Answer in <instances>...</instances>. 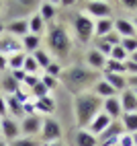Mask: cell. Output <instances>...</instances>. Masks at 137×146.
Instances as JSON below:
<instances>
[{
  "instance_id": "1",
  "label": "cell",
  "mask_w": 137,
  "mask_h": 146,
  "mask_svg": "<svg viewBox=\"0 0 137 146\" xmlns=\"http://www.w3.org/2000/svg\"><path fill=\"white\" fill-rule=\"evenodd\" d=\"M100 111H102V99H98L94 93H80L74 97V115L80 130H86Z\"/></svg>"
},
{
  "instance_id": "2",
  "label": "cell",
  "mask_w": 137,
  "mask_h": 146,
  "mask_svg": "<svg viewBox=\"0 0 137 146\" xmlns=\"http://www.w3.org/2000/svg\"><path fill=\"white\" fill-rule=\"evenodd\" d=\"M60 78H64V84L76 97L80 93H86L88 86H94L98 82V74L94 70H90V68H84V66H72V68H68V70L62 72Z\"/></svg>"
},
{
  "instance_id": "3",
  "label": "cell",
  "mask_w": 137,
  "mask_h": 146,
  "mask_svg": "<svg viewBox=\"0 0 137 146\" xmlns=\"http://www.w3.org/2000/svg\"><path fill=\"white\" fill-rule=\"evenodd\" d=\"M47 47H49V52L57 60H64V58L70 56L72 37H70V31H68L62 23H55V25H51L47 29Z\"/></svg>"
},
{
  "instance_id": "4",
  "label": "cell",
  "mask_w": 137,
  "mask_h": 146,
  "mask_svg": "<svg viewBox=\"0 0 137 146\" xmlns=\"http://www.w3.org/2000/svg\"><path fill=\"white\" fill-rule=\"evenodd\" d=\"M72 27H74L76 37L82 43H88L94 37V21L86 13H76L72 17Z\"/></svg>"
},
{
  "instance_id": "5",
  "label": "cell",
  "mask_w": 137,
  "mask_h": 146,
  "mask_svg": "<svg viewBox=\"0 0 137 146\" xmlns=\"http://www.w3.org/2000/svg\"><path fill=\"white\" fill-rule=\"evenodd\" d=\"M86 15L92 19V21H98V19H113V4L102 2V0H90V2L84 4Z\"/></svg>"
},
{
  "instance_id": "6",
  "label": "cell",
  "mask_w": 137,
  "mask_h": 146,
  "mask_svg": "<svg viewBox=\"0 0 137 146\" xmlns=\"http://www.w3.org/2000/svg\"><path fill=\"white\" fill-rule=\"evenodd\" d=\"M39 136H41V140H43L45 144H49V142H60L62 136H64L60 121L53 119V117H45V119H43V125H41V134H39Z\"/></svg>"
},
{
  "instance_id": "7",
  "label": "cell",
  "mask_w": 137,
  "mask_h": 146,
  "mask_svg": "<svg viewBox=\"0 0 137 146\" xmlns=\"http://www.w3.org/2000/svg\"><path fill=\"white\" fill-rule=\"evenodd\" d=\"M125 134L121 121H113L100 136H98V146H119V138Z\"/></svg>"
},
{
  "instance_id": "8",
  "label": "cell",
  "mask_w": 137,
  "mask_h": 146,
  "mask_svg": "<svg viewBox=\"0 0 137 146\" xmlns=\"http://www.w3.org/2000/svg\"><path fill=\"white\" fill-rule=\"evenodd\" d=\"M21 123V134L27 138H35L37 134H41V125H43V117L41 115H25V117L18 121Z\"/></svg>"
},
{
  "instance_id": "9",
  "label": "cell",
  "mask_w": 137,
  "mask_h": 146,
  "mask_svg": "<svg viewBox=\"0 0 137 146\" xmlns=\"http://www.w3.org/2000/svg\"><path fill=\"white\" fill-rule=\"evenodd\" d=\"M102 113H106L113 121H119L123 115V107L119 101V95L117 97H109V99H102Z\"/></svg>"
},
{
  "instance_id": "10",
  "label": "cell",
  "mask_w": 137,
  "mask_h": 146,
  "mask_svg": "<svg viewBox=\"0 0 137 146\" xmlns=\"http://www.w3.org/2000/svg\"><path fill=\"white\" fill-rule=\"evenodd\" d=\"M0 125H2V134H4V138L6 140H16V138H21V123H18L14 117H2L0 119Z\"/></svg>"
},
{
  "instance_id": "11",
  "label": "cell",
  "mask_w": 137,
  "mask_h": 146,
  "mask_svg": "<svg viewBox=\"0 0 137 146\" xmlns=\"http://www.w3.org/2000/svg\"><path fill=\"white\" fill-rule=\"evenodd\" d=\"M16 52H23L21 39H16V37H12V35L0 37V54H2L4 58L12 56V54H16Z\"/></svg>"
},
{
  "instance_id": "12",
  "label": "cell",
  "mask_w": 137,
  "mask_h": 146,
  "mask_svg": "<svg viewBox=\"0 0 137 146\" xmlns=\"http://www.w3.org/2000/svg\"><path fill=\"white\" fill-rule=\"evenodd\" d=\"M115 33L121 37V39H125V37H137V29L133 25L131 19H115Z\"/></svg>"
},
{
  "instance_id": "13",
  "label": "cell",
  "mask_w": 137,
  "mask_h": 146,
  "mask_svg": "<svg viewBox=\"0 0 137 146\" xmlns=\"http://www.w3.org/2000/svg\"><path fill=\"white\" fill-rule=\"evenodd\" d=\"M6 35H12L16 39H23L29 35V19H14L6 25Z\"/></svg>"
},
{
  "instance_id": "14",
  "label": "cell",
  "mask_w": 137,
  "mask_h": 146,
  "mask_svg": "<svg viewBox=\"0 0 137 146\" xmlns=\"http://www.w3.org/2000/svg\"><path fill=\"white\" fill-rule=\"evenodd\" d=\"M111 123H113V119H111L106 113H102V111H100V113H98V115H96V117L90 121V125H88L86 130L90 132V134H94L96 138H98V136H100V134H102L106 128H109Z\"/></svg>"
},
{
  "instance_id": "15",
  "label": "cell",
  "mask_w": 137,
  "mask_h": 146,
  "mask_svg": "<svg viewBox=\"0 0 137 146\" xmlns=\"http://www.w3.org/2000/svg\"><path fill=\"white\" fill-rule=\"evenodd\" d=\"M106 60H109V58H104L98 50H94V47H92V50H88V54H86V64H88V68L94 70V72L104 70Z\"/></svg>"
},
{
  "instance_id": "16",
  "label": "cell",
  "mask_w": 137,
  "mask_h": 146,
  "mask_svg": "<svg viewBox=\"0 0 137 146\" xmlns=\"http://www.w3.org/2000/svg\"><path fill=\"white\" fill-rule=\"evenodd\" d=\"M119 101L123 107V113H137V97L131 89H125L119 95Z\"/></svg>"
},
{
  "instance_id": "17",
  "label": "cell",
  "mask_w": 137,
  "mask_h": 146,
  "mask_svg": "<svg viewBox=\"0 0 137 146\" xmlns=\"http://www.w3.org/2000/svg\"><path fill=\"white\" fill-rule=\"evenodd\" d=\"M21 45H23V52L27 56H31V54H35V52L41 50V37L29 33V35H25L23 39H21Z\"/></svg>"
},
{
  "instance_id": "18",
  "label": "cell",
  "mask_w": 137,
  "mask_h": 146,
  "mask_svg": "<svg viewBox=\"0 0 137 146\" xmlns=\"http://www.w3.org/2000/svg\"><path fill=\"white\" fill-rule=\"evenodd\" d=\"M35 111H41L45 117H49V115L55 111V101L51 95L43 97V99H35Z\"/></svg>"
},
{
  "instance_id": "19",
  "label": "cell",
  "mask_w": 137,
  "mask_h": 146,
  "mask_svg": "<svg viewBox=\"0 0 137 146\" xmlns=\"http://www.w3.org/2000/svg\"><path fill=\"white\" fill-rule=\"evenodd\" d=\"M113 29H115V21H113V19H98V21H94V35L98 37V39L106 37Z\"/></svg>"
},
{
  "instance_id": "20",
  "label": "cell",
  "mask_w": 137,
  "mask_h": 146,
  "mask_svg": "<svg viewBox=\"0 0 137 146\" xmlns=\"http://www.w3.org/2000/svg\"><path fill=\"white\" fill-rule=\"evenodd\" d=\"M92 93L98 97V99H109V97H117V91L113 89V86L109 84V82H104L102 78L96 82L94 86H92Z\"/></svg>"
},
{
  "instance_id": "21",
  "label": "cell",
  "mask_w": 137,
  "mask_h": 146,
  "mask_svg": "<svg viewBox=\"0 0 137 146\" xmlns=\"http://www.w3.org/2000/svg\"><path fill=\"white\" fill-rule=\"evenodd\" d=\"M102 80L109 82L117 93H123V91L127 89V80H125L123 74H106V72H104V74H102Z\"/></svg>"
},
{
  "instance_id": "22",
  "label": "cell",
  "mask_w": 137,
  "mask_h": 146,
  "mask_svg": "<svg viewBox=\"0 0 137 146\" xmlns=\"http://www.w3.org/2000/svg\"><path fill=\"white\" fill-rule=\"evenodd\" d=\"M57 15V4L55 2H41L39 4V17L43 19L45 23H51Z\"/></svg>"
},
{
  "instance_id": "23",
  "label": "cell",
  "mask_w": 137,
  "mask_h": 146,
  "mask_svg": "<svg viewBox=\"0 0 137 146\" xmlns=\"http://www.w3.org/2000/svg\"><path fill=\"white\" fill-rule=\"evenodd\" d=\"M76 144L78 146H98V138L88 130H78L76 134Z\"/></svg>"
},
{
  "instance_id": "24",
  "label": "cell",
  "mask_w": 137,
  "mask_h": 146,
  "mask_svg": "<svg viewBox=\"0 0 137 146\" xmlns=\"http://www.w3.org/2000/svg\"><path fill=\"white\" fill-rule=\"evenodd\" d=\"M119 121L127 134H137V113H123Z\"/></svg>"
},
{
  "instance_id": "25",
  "label": "cell",
  "mask_w": 137,
  "mask_h": 146,
  "mask_svg": "<svg viewBox=\"0 0 137 146\" xmlns=\"http://www.w3.org/2000/svg\"><path fill=\"white\" fill-rule=\"evenodd\" d=\"M45 27H47V23L39 17V13L31 15V19H29V33L31 35H41L45 31Z\"/></svg>"
},
{
  "instance_id": "26",
  "label": "cell",
  "mask_w": 137,
  "mask_h": 146,
  "mask_svg": "<svg viewBox=\"0 0 137 146\" xmlns=\"http://www.w3.org/2000/svg\"><path fill=\"white\" fill-rule=\"evenodd\" d=\"M25 58H27L25 52H16V54H12V56H8V58H6V68H10V72H14V70H23Z\"/></svg>"
},
{
  "instance_id": "27",
  "label": "cell",
  "mask_w": 137,
  "mask_h": 146,
  "mask_svg": "<svg viewBox=\"0 0 137 146\" xmlns=\"http://www.w3.org/2000/svg\"><path fill=\"white\" fill-rule=\"evenodd\" d=\"M6 109H8V113H10V117H25V113H23V103L21 101H16L14 97L10 95V97H6Z\"/></svg>"
},
{
  "instance_id": "28",
  "label": "cell",
  "mask_w": 137,
  "mask_h": 146,
  "mask_svg": "<svg viewBox=\"0 0 137 146\" xmlns=\"http://www.w3.org/2000/svg\"><path fill=\"white\" fill-rule=\"evenodd\" d=\"M33 58H35V62H37V66L41 68V70H47V66H49L53 60H51V56L47 54L45 50H39V52H35V54H31Z\"/></svg>"
},
{
  "instance_id": "29",
  "label": "cell",
  "mask_w": 137,
  "mask_h": 146,
  "mask_svg": "<svg viewBox=\"0 0 137 146\" xmlns=\"http://www.w3.org/2000/svg\"><path fill=\"white\" fill-rule=\"evenodd\" d=\"M104 72L106 74H123L125 76V62H115V60H106V66H104Z\"/></svg>"
},
{
  "instance_id": "30",
  "label": "cell",
  "mask_w": 137,
  "mask_h": 146,
  "mask_svg": "<svg viewBox=\"0 0 137 146\" xmlns=\"http://www.w3.org/2000/svg\"><path fill=\"white\" fill-rule=\"evenodd\" d=\"M2 89L6 91V93H10V95H14L18 89H21V84H18L14 78H12V76L10 74H8V76H4V80H2Z\"/></svg>"
},
{
  "instance_id": "31",
  "label": "cell",
  "mask_w": 137,
  "mask_h": 146,
  "mask_svg": "<svg viewBox=\"0 0 137 146\" xmlns=\"http://www.w3.org/2000/svg\"><path fill=\"white\" fill-rule=\"evenodd\" d=\"M119 45L127 52V56H131L133 52H137V37H125V39H121Z\"/></svg>"
},
{
  "instance_id": "32",
  "label": "cell",
  "mask_w": 137,
  "mask_h": 146,
  "mask_svg": "<svg viewBox=\"0 0 137 146\" xmlns=\"http://www.w3.org/2000/svg\"><path fill=\"white\" fill-rule=\"evenodd\" d=\"M23 70H25L27 74H37L41 68L37 66V62H35L33 56H27V58H25V64H23Z\"/></svg>"
},
{
  "instance_id": "33",
  "label": "cell",
  "mask_w": 137,
  "mask_h": 146,
  "mask_svg": "<svg viewBox=\"0 0 137 146\" xmlns=\"http://www.w3.org/2000/svg\"><path fill=\"white\" fill-rule=\"evenodd\" d=\"M109 58H111V60H115V62H125V60H127V58H129V56H127V52L123 50L121 45H115Z\"/></svg>"
},
{
  "instance_id": "34",
  "label": "cell",
  "mask_w": 137,
  "mask_h": 146,
  "mask_svg": "<svg viewBox=\"0 0 137 146\" xmlns=\"http://www.w3.org/2000/svg\"><path fill=\"white\" fill-rule=\"evenodd\" d=\"M10 146H39V142H37L35 138H27V136H21V138L12 140Z\"/></svg>"
},
{
  "instance_id": "35",
  "label": "cell",
  "mask_w": 137,
  "mask_h": 146,
  "mask_svg": "<svg viewBox=\"0 0 137 146\" xmlns=\"http://www.w3.org/2000/svg\"><path fill=\"white\" fill-rule=\"evenodd\" d=\"M47 95H49V91L41 84V80H39V84H35L31 89V97H35V99H43V97H47Z\"/></svg>"
},
{
  "instance_id": "36",
  "label": "cell",
  "mask_w": 137,
  "mask_h": 146,
  "mask_svg": "<svg viewBox=\"0 0 137 146\" xmlns=\"http://www.w3.org/2000/svg\"><path fill=\"white\" fill-rule=\"evenodd\" d=\"M94 50H98V52H100L104 58H109V56H111V52H113V45H109L106 41L98 39V41H96V45H94Z\"/></svg>"
},
{
  "instance_id": "37",
  "label": "cell",
  "mask_w": 137,
  "mask_h": 146,
  "mask_svg": "<svg viewBox=\"0 0 137 146\" xmlns=\"http://www.w3.org/2000/svg\"><path fill=\"white\" fill-rule=\"evenodd\" d=\"M45 74H47V76H53V78H60V76H62V66L57 64V62H51L49 66H47Z\"/></svg>"
},
{
  "instance_id": "38",
  "label": "cell",
  "mask_w": 137,
  "mask_h": 146,
  "mask_svg": "<svg viewBox=\"0 0 137 146\" xmlns=\"http://www.w3.org/2000/svg\"><path fill=\"white\" fill-rule=\"evenodd\" d=\"M39 80H41V84L45 86L47 91H51L53 86L57 84V78H53V76H47V74H43V76H41V78H39Z\"/></svg>"
},
{
  "instance_id": "39",
  "label": "cell",
  "mask_w": 137,
  "mask_h": 146,
  "mask_svg": "<svg viewBox=\"0 0 137 146\" xmlns=\"http://www.w3.org/2000/svg\"><path fill=\"white\" fill-rule=\"evenodd\" d=\"M102 41H106L109 45H113V47H115V45H119V43H121V37L117 35V33H115V29H113V31L106 35V37H102Z\"/></svg>"
},
{
  "instance_id": "40",
  "label": "cell",
  "mask_w": 137,
  "mask_h": 146,
  "mask_svg": "<svg viewBox=\"0 0 137 146\" xmlns=\"http://www.w3.org/2000/svg\"><path fill=\"white\" fill-rule=\"evenodd\" d=\"M133 74H137V64L127 58L125 60V76H133Z\"/></svg>"
},
{
  "instance_id": "41",
  "label": "cell",
  "mask_w": 137,
  "mask_h": 146,
  "mask_svg": "<svg viewBox=\"0 0 137 146\" xmlns=\"http://www.w3.org/2000/svg\"><path fill=\"white\" fill-rule=\"evenodd\" d=\"M25 86H29V89H33L35 84H39V76H35V74H27V78H25V82H23Z\"/></svg>"
},
{
  "instance_id": "42",
  "label": "cell",
  "mask_w": 137,
  "mask_h": 146,
  "mask_svg": "<svg viewBox=\"0 0 137 146\" xmlns=\"http://www.w3.org/2000/svg\"><path fill=\"white\" fill-rule=\"evenodd\" d=\"M10 76L18 82V84H23L25 82V78H27V72L25 70H14V72H10Z\"/></svg>"
},
{
  "instance_id": "43",
  "label": "cell",
  "mask_w": 137,
  "mask_h": 146,
  "mask_svg": "<svg viewBox=\"0 0 137 146\" xmlns=\"http://www.w3.org/2000/svg\"><path fill=\"white\" fill-rule=\"evenodd\" d=\"M119 146H133V136L125 132L121 138H119Z\"/></svg>"
},
{
  "instance_id": "44",
  "label": "cell",
  "mask_w": 137,
  "mask_h": 146,
  "mask_svg": "<svg viewBox=\"0 0 137 146\" xmlns=\"http://www.w3.org/2000/svg\"><path fill=\"white\" fill-rule=\"evenodd\" d=\"M8 117V109H6V97L0 95V119Z\"/></svg>"
},
{
  "instance_id": "45",
  "label": "cell",
  "mask_w": 137,
  "mask_h": 146,
  "mask_svg": "<svg viewBox=\"0 0 137 146\" xmlns=\"http://www.w3.org/2000/svg\"><path fill=\"white\" fill-rule=\"evenodd\" d=\"M125 80H127V89H131V91L137 89V74H133V76H125Z\"/></svg>"
},
{
  "instance_id": "46",
  "label": "cell",
  "mask_w": 137,
  "mask_h": 146,
  "mask_svg": "<svg viewBox=\"0 0 137 146\" xmlns=\"http://www.w3.org/2000/svg\"><path fill=\"white\" fill-rule=\"evenodd\" d=\"M23 113H25V115H35V113H37V111H35V103H31V101L25 103V105H23Z\"/></svg>"
},
{
  "instance_id": "47",
  "label": "cell",
  "mask_w": 137,
  "mask_h": 146,
  "mask_svg": "<svg viewBox=\"0 0 137 146\" xmlns=\"http://www.w3.org/2000/svg\"><path fill=\"white\" fill-rule=\"evenodd\" d=\"M123 6H125V8H131V11H135V8H137V0H125Z\"/></svg>"
},
{
  "instance_id": "48",
  "label": "cell",
  "mask_w": 137,
  "mask_h": 146,
  "mask_svg": "<svg viewBox=\"0 0 137 146\" xmlns=\"http://www.w3.org/2000/svg\"><path fill=\"white\" fill-rule=\"evenodd\" d=\"M4 68H6V58H4L2 54H0V72H2Z\"/></svg>"
},
{
  "instance_id": "49",
  "label": "cell",
  "mask_w": 137,
  "mask_h": 146,
  "mask_svg": "<svg viewBox=\"0 0 137 146\" xmlns=\"http://www.w3.org/2000/svg\"><path fill=\"white\" fill-rule=\"evenodd\" d=\"M4 31H6V25L0 21V37H2V33H4Z\"/></svg>"
},
{
  "instance_id": "50",
  "label": "cell",
  "mask_w": 137,
  "mask_h": 146,
  "mask_svg": "<svg viewBox=\"0 0 137 146\" xmlns=\"http://www.w3.org/2000/svg\"><path fill=\"white\" fill-rule=\"evenodd\" d=\"M129 60H131V62H135V64H137V52H133V54H131V56H129Z\"/></svg>"
},
{
  "instance_id": "51",
  "label": "cell",
  "mask_w": 137,
  "mask_h": 146,
  "mask_svg": "<svg viewBox=\"0 0 137 146\" xmlns=\"http://www.w3.org/2000/svg\"><path fill=\"white\" fill-rule=\"evenodd\" d=\"M45 146H64L62 142H49V144H45Z\"/></svg>"
},
{
  "instance_id": "52",
  "label": "cell",
  "mask_w": 137,
  "mask_h": 146,
  "mask_svg": "<svg viewBox=\"0 0 137 146\" xmlns=\"http://www.w3.org/2000/svg\"><path fill=\"white\" fill-rule=\"evenodd\" d=\"M133 136V146H137V134H131Z\"/></svg>"
},
{
  "instance_id": "53",
  "label": "cell",
  "mask_w": 137,
  "mask_h": 146,
  "mask_svg": "<svg viewBox=\"0 0 137 146\" xmlns=\"http://www.w3.org/2000/svg\"><path fill=\"white\" fill-rule=\"evenodd\" d=\"M131 21H133V25H135V29H137V17H135V19H131Z\"/></svg>"
},
{
  "instance_id": "54",
  "label": "cell",
  "mask_w": 137,
  "mask_h": 146,
  "mask_svg": "<svg viewBox=\"0 0 137 146\" xmlns=\"http://www.w3.org/2000/svg\"><path fill=\"white\" fill-rule=\"evenodd\" d=\"M2 6H4V2H0V11H2Z\"/></svg>"
},
{
  "instance_id": "55",
  "label": "cell",
  "mask_w": 137,
  "mask_h": 146,
  "mask_svg": "<svg viewBox=\"0 0 137 146\" xmlns=\"http://www.w3.org/2000/svg\"><path fill=\"white\" fill-rule=\"evenodd\" d=\"M0 146H6V142H0Z\"/></svg>"
},
{
  "instance_id": "56",
  "label": "cell",
  "mask_w": 137,
  "mask_h": 146,
  "mask_svg": "<svg viewBox=\"0 0 137 146\" xmlns=\"http://www.w3.org/2000/svg\"><path fill=\"white\" fill-rule=\"evenodd\" d=\"M133 93H135V97H137V89H135V91H133Z\"/></svg>"
},
{
  "instance_id": "57",
  "label": "cell",
  "mask_w": 137,
  "mask_h": 146,
  "mask_svg": "<svg viewBox=\"0 0 137 146\" xmlns=\"http://www.w3.org/2000/svg\"><path fill=\"white\" fill-rule=\"evenodd\" d=\"M0 132H2V125H0Z\"/></svg>"
}]
</instances>
